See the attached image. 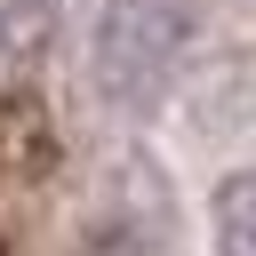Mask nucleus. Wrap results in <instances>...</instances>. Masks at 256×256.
<instances>
[{
	"label": "nucleus",
	"mask_w": 256,
	"mask_h": 256,
	"mask_svg": "<svg viewBox=\"0 0 256 256\" xmlns=\"http://www.w3.org/2000/svg\"><path fill=\"white\" fill-rule=\"evenodd\" d=\"M216 248L224 256H256V168L216 184Z\"/></svg>",
	"instance_id": "f257e3e1"
},
{
	"label": "nucleus",
	"mask_w": 256,
	"mask_h": 256,
	"mask_svg": "<svg viewBox=\"0 0 256 256\" xmlns=\"http://www.w3.org/2000/svg\"><path fill=\"white\" fill-rule=\"evenodd\" d=\"M56 40V0H0V48L8 56H40Z\"/></svg>",
	"instance_id": "f03ea898"
}]
</instances>
